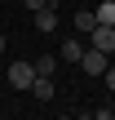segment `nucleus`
I'll list each match as a JSON object with an SVG mask.
<instances>
[{
    "label": "nucleus",
    "mask_w": 115,
    "mask_h": 120,
    "mask_svg": "<svg viewBox=\"0 0 115 120\" xmlns=\"http://www.w3.org/2000/svg\"><path fill=\"white\" fill-rule=\"evenodd\" d=\"M80 53H84V45H80V40H62V49H58V62H80Z\"/></svg>",
    "instance_id": "nucleus-5"
},
{
    "label": "nucleus",
    "mask_w": 115,
    "mask_h": 120,
    "mask_svg": "<svg viewBox=\"0 0 115 120\" xmlns=\"http://www.w3.org/2000/svg\"><path fill=\"white\" fill-rule=\"evenodd\" d=\"M22 4H27V9H31V13H40V9H49V4H53V0H22Z\"/></svg>",
    "instance_id": "nucleus-10"
},
{
    "label": "nucleus",
    "mask_w": 115,
    "mask_h": 120,
    "mask_svg": "<svg viewBox=\"0 0 115 120\" xmlns=\"http://www.w3.org/2000/svg\"><path fill=\"white\" fill-rule=\"evenodd\" d=\"M31 80H35V62H13L9 67V85L13 89H31Z\"/></svg>",
    "instance_id": "nucleus-3"
},
{
    "label": "nucleus",
    "mask_w": 115,
    "mask_h": 120,
    "mask_svg": "<svg viewBox=\"0 0 115 120\" xmlns=\"http://www.w3.org/2000/svg\"><path fill=\"white\" fill-rule=\"evenodd\" d=\"M102 80H106V89L115 94V67H106V71H102Z\"/></svg>",
    "instance_id": "nucleus-11"
},
{
    "label": "nucleus",
    "mask_w": 115,
    "mask_h": 120,
    "mask_svg": "<svg viewBox=\"0 0 115 120\" xmlns=\"http://www.w3.org/2000/svg\"><path fill=\"white\" fill-rule=\"evenodd\" d=\"M53 71H58V58H53V53L35 58V76H53Z\"/></svg>",
    "instance_id": "nucleus-8"
},
{
    "label": "nucleus",
    "mask_w": 115,
    "mask_h": 120,
    "mask_svg": "<svg viewBox=\"0 0 115 120\" xmlns=\"http://www.w3.org/2000/svg\"><path fill=\"white\" fill-rule=\"evenodd\" d=\"M80 67L93 71V76H102V71L111 67V53H102V49H84V53H80Z\"/></svg>",
    "instance_id": "nucleus-2"
},
{
    "label": "nucleus",
    "mask_w": 115,
    "mask_h": 120,
    "mask_svg": "<svg viewBox=\"0 0 115 120\" xmlns=\"http://www.w3.org/2000/svg\"><path fill=\"white\" fill-rule=\"evenodd\" d=\"M31 94L35 98H53V76H35L31 80Z\"/></svg>",
    "instance_id": "nucleus-7"
},
{
    "label": "nucleus",
    "mask_w": 115,
    "mask_h": 120,
    "mask_svg": "<svg viewBox=\"0 0 115 120\" xmlns=\"http://www.w3.org/2000/svg\"><path fill=\"white\" fill-rule=\"evenodd\" d=\"M0 53H4V31H0Z\"/></svg>",
    "instance_id": "nucleus-12"
},
{
    "label": "nucleus",
    "mask_w": 115,
    "mask_h": 120,
    "mask_svg": "<svg viewBox=\"0 0 115 120\" xmlns=\"http://www.w3.org/2000/svg\"><path fill=\"white\" fill-rule=\"evenodd\" d=\"M111 116H115V102H111Z\"/></svg>",
    "instance_id": "nucleus-13"
},
{
    "label": "nucleus",
    "mask_w": 115,
    "mask_h": 120,
    "mask_svg": "<svg viewBox=\"0 0 115 120\" xmlns=\"http://www.w3.org/2000/svg\"><path fill=\"white\" fill-rule=\"evenodd\" d=\"M93 13H98V22H115V0H102Z\"/></svg>",
    "instance_id": "nucleus-9"
},
{
    "label": "nucleus",
    "mask_w": 115,
    "mask_h": 120,
    "mask_svg": "<svg viewBox=\"0 0 115 120\" xmlns=\"http://www.w3.org/2000/svg\"><path fill=\"white\" fill-rule=\"evenodd\" d=\"M89 40H93V49H102V53H115V22H98V27L89 31Z\"/></svg>",
    "instance_id": "nucleus-1"
},
{
    "label": "nucleus",
    "mask_w": 115,
    "mask_h": 120,
    "mask_svg": "<svg viewBox=\"0 0 115 120\" xmlns=\"http://www.w3.org/2000/svg\"><path fill=\"white\" fill-rule=\"evenodd\" d=\"M75 27H80V36H89V31L98 27V13H93V9H80V13H75Z\"/></svg>",
    "instance_id": "nucleus-6"
},
{
    "label": "nucleus",
    "mask_w": 115,
    "mask_h": 120,
    "mask_svg": "<svg viewBox=\"0 0 115 120\" xmlns=\"http://www.w3.org/2000/svg\"><path fill=\"white\" fill-rule=\"evenodd\" d=\"M35 31H40V36H53V31H58V13H53V4L35 13Z\"/></svg>",
    "instance_id": "nucleus-4"
}]
</instances>
